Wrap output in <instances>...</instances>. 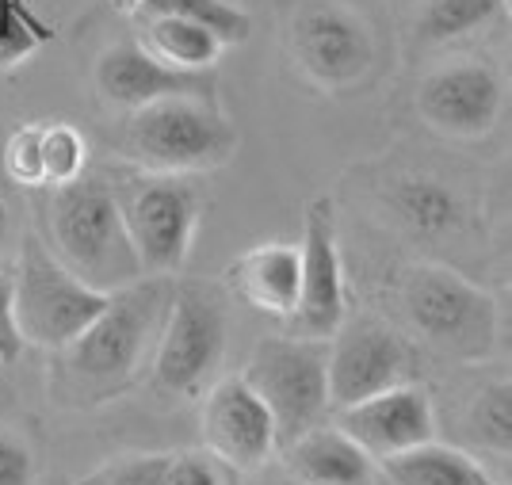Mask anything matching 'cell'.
<instances>
[{"label":"cell","instance_id":"obj_13","mask_svg":"<svg viewBox=\"0 0 512 485\" xmlns=\"http://www.w3.org/2000/svg\"><path fill=\"white\" fill-rule=\"evenodd\" d=\"M203 440L222 463L237 470H260L276 455V421L249 382L222 379L203 401Z\"/></svg>","mask_w":512,"mask_h":485},{"label":"cell","instance_id":"obj_3","mask_svg":"<svg viewBox=\"0 0 512 485\" xmlns=\"http://www.w3.org/2000/svg\"><path fill=\"white\" fill-rule=\"evenodd\" d=\"M237 134L207 96H165L130 111L127 149L146 172H207L234 157Z\"/></svg>","mask_w":512,"mask_h":485},{"label":"cell","instance_id":"obj_8","mask_svg":"<svg viewBox=\"0 0 512 485\" xmlns=\"http://www.w3.org/2000/svg\"><path fill=\"white\" fill-rule=\"evenodd\" d=\"M115 195L142 275H172L184 268L199 222V195L192 184L169 172H146L115 188Z\"/></svg>","mask_w":512,"mask_h":485},{"label":"cell","instance_id":"obj_5","mask_svg":"<svg viewBox=\"0 0 512 485\" xmlns=\"http://www.w3.org/2000/svg\"><path fill=\"white\" fill-rule=\"evenodd\" d=\"M241 379L268 405L279 447H287L318 428L329 409V340L264 337Z\"/></svg>","mask_w":512,"mask_h":485},{"label":"cell","instance_id":"obj_25","mask_svg":"<svg viewBox=\"0 0 512 485\" xmlns=\"http://www.w3.org/2000/svg\"><path fill=\"white\" fill-rule=\"evenodd\" d=\"M43 35H35V20L27 23V12L20 8V0H0V69L27 58Z\"/></svg>","mask_w":512,"mask_h":485},{"label":"cell","instance_id":"obj_18","mask_svg":"<svg viewBox=\"0 0 512 485\" xmlns=\"http://www.w3.org/2000/svg\"><path fill=\"white\" fill-rule=\"evenodd\" d=\"M390 207L398 214V222L409 233H417L421 241H440L463 226V199L459 191L436 180V176H402L390 188Z\"/></svg>","mask_w":512,"mask_h":485},{"label":"cell","instance_id":"obj_11","mask_svg":"<svg viewBox=\"0 0 512 485\" xmlns=\"http://www.w3.org/2000/svg\"><path fill=\"white\" fill-rule=\"evenodd\" d=\"M299 253V306L283 321L287 337L333 340V333L344 325V272L341 245H337V222H333V203L329 199H314L306 207Z\"/></svg>","mask_w":512,"mask_h":485},{"label":"cell","instance_id":"obj_29","mask_svg":"<svg viewBox=\"0 0 512 485\" xmlns=\"http://www.w3.org/2000/svg\"><path fill=\"white\" fill-rule=\"evenodd\" d=\"M35 482V451L23 440L0 432V485H31Z\"/></svg>","mask_w":512,"mask_h":485},{"label":"cell","instance_id":"obj_14","mask_svg":"<svg viewBox=\"0 0 512 485\" xmlns=\"http://www.w3.org/2000/svg\"><path fill=\"white\" fill-rule=\"evenodd\" d=\"M341 421L337 428L348 432L360 443L371 459H390L402 455L417 443H428L436 436V417H432V401L417 386H394L375 398H363L348 409H337Z\"/></svg>","mask_w":512,"mask_h":485},{"label":"cell","instance_id":"obj_26","mask_svg":"<svg viewBox=\"0 0 512 485\" xmlns=\"http://www.w3.org/2000/svg\"><path fill=\"white\" fill-rule=\"evenodd\" d=\"M4 169L20 188H46L43 153H39V127H20L4 146Z\"/></svg>","mask_w":512,"mask_h":485},{"label":"cell","instance_id":"obj_21","mask_svg":"<svg viewBox=\"0 0 512 485\" xmlns=\"http://www.w3.org/2000/svg\"><path fill=\"white\" fill-rule=\"evenodd\" d=\"M501 12H505V0H425L417 31L428 43H451L490 27Z\"/></svg>","mask_w":512,"mask_h":485},{"label":"cell","instance_id":"obj_16","mask_svg":"<svg viewBox=\"0 0 512 485\" xmlns=\"http://www.w3.org/2000/svg\"><path fill=\"white\" fill-rule=\"evenodd\" d=\"M302 253L299 245H256L230 264V287L256 314L287 321L299 306Z\"/></svg>","mask_w":512,"mask_h":485},{"label":"cell","instance_id":"obj_33","mask_svg":"<svg viewBox=\"0 0 512 485\" xmlns=\"http://www.w3.org/2000/svg\"><path fill=\"white\" fill-rule=\"evenodd\" d=\"M490 485H493V482H490Z\"/></svg>","mask_w":512,"mask_h":485},{"label":"cell","instance_id":"obj_6","mask_svg":"<svg viewBox=\"0 0 512 485\" xmlns=\"http://www.w3.org/2000/svg\"><path fill=\"white\" fill-rule=\"evenodd\" d=\"M226 310L211 287L180 283L165 306V325L153 356V382L172 398H195L214 382L226 359Z\"/></svg>","mask_w":512,"mask_h":485},{"label":"cell","instance_id":"obj_2","mask_svg":"<svg viewBox=\"0 0 512 485\" xmlns=\"http://www.w3.org/2000/svg\"><path fill=\"white\" fill-rule=\"evenodd\" d=\"M54 256L81 283L115 295L142 279V264L130 249L127 226L119 214V195L104 176H77L54 188L50 203Z\"/></svg>","mask_w":512,"mask_h":485},{"label":"cell","instance_id":"obj_30","mask_svg":"<svg viewBox=\"0 0 512 485\" xmlns=\"http://www.w3.org/2000/svg\"><path fill=\"white\" fill-rule=\"evenodd\" d=\"M23 352V337L12 314V275H0V363H16Z\"/></svg>","mask_w":512,"mask_h":485},{"label":"cell","instance_id":"obj_12","mask_svg":"<svg viewBox=\"0 0 512 485\" xmlns=\"http://www.w3.org/2000/svg\"><path fill=\"white\" fill-rule=\"evenodd\" d=\"M505 104V85L490 62H463L440 65L428 73L417 88V111L432 130L448 138H478L497 123Z\"/></svg>","mask_w":512,"mask_h":485},{"label":"cell","instance_id":"obj_22","mask_svg":"<svg viewBox=\"0 0 512 485\" xmlns=\"http://www.w3.org/2000/svg\"><path fill=\"white\" fill-rule=\"evenodd\" d=\"M138 8L146 12V20L150 16H172V20H188V23H199V27H207L214 31L222 46H237L249 39V16L245 12H237L234 4H226V0H138Z\"/></svg>","mask_w":512,"mask_h":485},{"label":"cell","instance_id":"obj_9","mask_svg":"<svg viewBox=\"0 0 512 485\" xmlns=\"http://www.w3.org/2000/svg\"><path fill=\"white\" fill-rule=\"evenodd\" d=\"M329 344V405L348 409L363 398H375L409 382L417 359L413 348L390 325L375 317H356L333 333Z\"/></svg>","mask_w":512,"mask_h":485},{"label":"cell","instance_id":"obj_1","mask_svg":"<svg viewBox=\"0 0 512 485\" xmlns=\"http://www.w3.org/2000/svg\"><path fill=\"white\" fill-rule=\"evenodd\" d=\"M165 306L169 298L157 279H138L107 298L85 333L58 348L65 398L100 405L138 379L142 363L153 356V337Z\"/></svg>","mask_w":512,"mask_h":485},{"label":"cell","instance_id":"obj_23","mask_svg":"<svg viewBox=\"0 0 512 485\" xmlns=\"http://www.w3.org/2000/svg\"><path fill=\"white\" fill-rule=\"evenodd\" d=\"M39 153H43V184L62 188L85 172V138L65 123L39 127Z\"/></svg>","mask_w":512,"mask_h":485},{"label":"cell","instance_id":"obj_10","mask_svg":"<svg viewBox=\"0 0 512 485\" xmlns=\"http://www.w3.org/2000/svg\"><path fill=\"white\" fill-rule=\"evenodd\" d=\"M291 50L318 85L344 88L375 62V39L363 16L341 0H306L291 23Z\"/></svg>","mask_w":512,"mask_h":485},{"label":"cell","instance_id":"obj_32","mask_svg":"<svg viewBox=\"0 0 512 485\" xmlns=\"http://www.w3.org/2000/svg\"><path fill=\"white\" fill-rule=\"evenodd\" d=\"M264 485H306V482H299V478H291V474H276V478H268Z\"/></svg>","mask_w":512,"mask_h":485},{"label":"cell","instance_id":"obj_7","mask_svg":"<svg viewBox=\"0 0 512 485\" xmlns=\"http://www.w3.org/2000/svg\"><path fill=\"white\" fill-rule=\"evenodd\" d=\"M402 306L413 329L440 352L459 359L490 356L497 310L486 291L448 268H413L402 279Z\"/></svg>","mask_w":512,"mask_h":485},{"label":"cell","instance_id":"obj_24","mask_svg":"<svg viewBox=\"0 0 512 485\" xmlns=\"http://www.w3.org/2000/svg\"><path fill=\"white\" fill-rule=\"evenodd\" d=\"M470 428H474V436L486 443V447H501V451H509L512 443V390L509 382H493L486 386L478 401H474V409H470Z\"/></svg>","mask_w":512,"mask_h":485},{"label":"cell","instance_id":"obj_27","mask_svg":"<svg viewBox=\"0 0 512 485\" xmlns=\"http://www.w3.org/2000/svg\"><path fill=\"white\" fill-rule=\"evenodd\" d=\"M165 459H169V455H138V459H119V463L104 466L96 478H88L85 485H157Z\"/></svg>","mask_w":512,"mask_h":485},{"label":"cell","instance_id":"obj_31","mask_svg":"<svg viewBox=\"0 0 512 485\" xmlns=\"http://www.w3.org/2000/svg\"><path fill=\"white\" fill-rule=\"evenodd\" d=\"M8 249V207H4V199H0V256Z\"/></svg>","mask_w":512,"mask_h":485},{"label":"cell","instance_id":"obj_4","mask_svg":"<svg viewBox=\"0 0 512 485\" xmlns=\"http://www.w3.org/2000/svg\"><path fill=\"white\" fill-rule=\"evenodd\" d=\"M104 291L81 283L39 237H27L20 253V272L12 275V314L23 344L65 348L77 340L107 306Z\"/></svg>","mask_w":512,"mask_h":485},{"label":"cell","instance_id":"obj_20","mask_svg":"<svg viewBox=\"0 0 512 485\" xmlns=\"http://www.w3.org/2000/svg\"><path fill=\"white\" fill-rule=\"evenodd\" d=\"M142 46L157 62L180 69V73H207L218 62V54L226 50L214 31L188 20H172V16H150Z\"/></svg>","mask_w":512,"mask_h":485},{"label":"cell","instance_id":"obj_15","mask_svg":"<svg viewBox=\"0 0 512 485\" xmlns=\"http://www.w3.org/2000/svg\"><path fill=\"white\" fill-rule=\"evenodd\" d=\"M96 88L107 104L138 111V107L165 100V96H207L211 77L207 73H180L157 62L142 43L107 46L96 62Z\"/></svg>","mask_w":512,"mask_h":485},{"label":"cell","instance_id":"obj_19","mask_svg":"<svg viewBox=\"0 0 512 485\" xmlns=\"http://www.w3.org/2000/svg\"><path fill=\"white\" fill-rule=\"evenodd\" d=\"M390 485H490L486 470L470 455L428 440L409 447L402 455L379 459Z\"/></svg>","mask_w":512,"mask_h":485},{"label":"cell","instance_id":"obj_28","mask_svg":"<svg viewBox=\"0 0 512 485\" xmlns=\"http://www.w3.org/2000/svg\"><path fill=\"white\" fill-rule=\"evenodd\" d=\"M157 485H222V474L207 455H169Z\"/></svg>","mask_w":512,"mask_h":485},{"label":"cell","instance_id":"obj_17","mask_svg":"<svg viewBox=\"0 0 512 485\" xmlns=\"http://www.w3.org/2000/svg\"><path fill=\"white\" fill-rule=\"evenodd\" d=\"M283 474L306 485H371L375 482V459L363 451L348 432L333 428H310L299 440L283 447Z\"/></svg>","mask_w":512,"mask_h":485}]
</instances>
